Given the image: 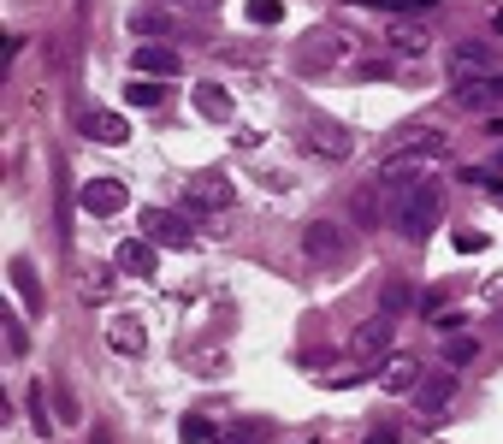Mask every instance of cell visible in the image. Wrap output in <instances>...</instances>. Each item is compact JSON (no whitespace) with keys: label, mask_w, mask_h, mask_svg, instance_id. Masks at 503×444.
I'll return each mask as SVG.
<instances>
[{"label":"cell","mask_w":503,"mask_h":444,"mask_svg":"<svg viewBox=\"0 0 503 444\" xmlns=\"http://www.w3.org/2000/svg\"><path fill=\"white\" fill-rule=\"evenodd\" d=\"M385 201H391L385 226L397 231L402 244H427L438 231V219H445V190L432 178H397V184H385Z\"/></svg>","instance_id":"cell-1"},{"label":"cell","mask_w":503,"mask_h":444,"mask_svg":"<svg viewBox=\"0 0 503 444\" xmlns=\"http://www.w3.org/2000/svg\"><path fill=\"white\" fill-rule=\"evenodd\" d=\"M356 54V42H349V30L338 24H320L308 30V36H296V72H331V66H344V59Z\"/></svg>","instance_id":"cell-2"},{"label":"cell","mask_w":503,"mask_h":444,"mask_svg":"<svg viewBox=\"0 0 503 444\" xmlns=\"http://www.w3.org/2000/svg\"><path fill=\"white\" fill-rule=\"evenodd\" d=\"M184 208L190 214H231V208H237V184H231L219 166H207V173L184 178Z\"/></svg>","instance_id":"cell-3"},{"label":"cell","mask_w":503,"mask_h":444,"mask_svg":"<svg viewBox=\"0 0 503 444\" xmlns=\"http://www.w3.org/2000/svg\"><path fill=\"white\" fill-rule=\"evenodd\" d=\"M302 255L314 261V267H344L349 255V237L338 219H314V226H302Z\"/></svg>","instance_id":"cell-4"},{"label":"cell","mask_w":503,"mask_h":444,"mask_svg":"<svg viewBox=\"0 0 503 444\" xmlns=\"http://www.w3.org/2000/svg\"><path fill=\"white\" fill-rule=\"evenodd\" d=\"M491 66H498V54H491L486 36H474V42H456V48L445 54V72H450V84H456V89H462V84H480Z\"/></svg>","instance_id":"cell-5"},{"label":"cell","mask_w":503,"mask_h":444,"mask_svg":"<svg viewBox=\"0 0 503 444\" xmlns=\"http://www.w3.org/2000/svg\"><path fill=\"white\" fill-rule=\"evenodd\" d=\"M143 237H154L160 249H196L190 214H172V208H143Z\"/></svg>","instance_id":"cell-6"},{"label":"cell","mask_w":503,"mask_h":444,"mask_svg":"<svg viewBox=\"0 0 503 444\" xmlns=\"http://www.w3.org/2000/svg\"><path fill=\"white\" fill-rule=\"evenodd\" d=\"M391 332H397V315H367L356 332H349V356H361V361H385L391 356Z\"/></svg>","instance_id":"cell-7"},{"label":"cell","mask_w":503,"mask_h":444,"mask_svg":"<svg viewBox=\"0 0 503 444\" xmlns=\"http://www.w3.org/2000/svg\"><path fill=\"white\" fill-rule=\"evenodd\" d=\"M445 148H450V137H445V130H438V125H402L397 137H391V143H385V160H391V155L438 160V155H445Z\"/></svg>","instance_id":"cell-8"},{"label":"cell","mask_w":503,"mask_h":444,"mask_svg":"<svg viewBox=\"0 0 503 444\" xmlns=\"http://www.w3.org/2000/svg\"><path fill=\"white\" fill-rule=\"evenodd\" d=\"M302 143L314 148L320 160H349L356 155V137H349L338 119H308V125H302Z\"/></svg>","instance_id":"cell-9"},{"label":"cell","mask_w":503,"mask_h":444,"mask_svg":"<svg viewBox=\"0 0 503 444\" xmlns=\"http://www.w3.org/2000/svg\"><path fill=\"white\" fill-rule=\"evenodd\" d=\"M154 237H125V244L113 249V267L119 272H130V279H154L160 272V255H154Z\"/></svg>","instance_id":"cell-10"},{"label":"cell","mask_w":503,"mask_h":444,"mask_svg":"<svg viewBox=\"0 0 503 444\" xmlns=\"http://www.w3.org/2000/svg\"><path fill=\"white\" fill-rule=\"evenodd\" d=\"M77 201H84V214H95V219H113L130 196H125V184H119V178H89V184H84V196H77Z\"/></svg>","instance_id":"cell-11"},{"label":"cell","mask_w":503,"mask_h":444,"mask_svg":"<svg viewBox=\"0 0 503 444\" xmlns=\"http://www.w3.org/2000/svg\"><path fill=\"white\" fill-rule=\"evenodd\" d=\"M77 130H84L89 143H107V148H119V143H130V125L119 113H107V107H89L84 119H77Z\"/></svg>","instance_id":"cell-12"},{"label":"cell","mask_w":503,"mask_h":444,"mask_svg":"<svg viewBox=\"0 0 503 444\" xmlns=\"http://www.w3.org/2000/svg\"><path fill=\"white\" fill-rule=\"evenodd\" d=\"M107 350H119V356H143V350H148L143 315H113V320H107Z\"/></svg>","instance_id":"cell-13"},{"label":"cell","mask_w":503,"mask_h":444,"mask_svg":"<svg viewBox=\"0 0 503 444\" xmlns=\"http://www.w3.org/2000/svg\"><path fill=\"white\" fill-rule=\"evenodd\" d=\"M374 379H379V391H415L420 386V361L415 356H385L374 368Z\"/></svg>","instance_id":"cell-14"},{"label":"cell","mask_w":503,"mask_h":444,"mask_svg":"<svg viewBox=\"0 0 503 444\" xmlns=\"http://www.w3.org/2000/svg\"><path fill=\"white\" fill-rule=\"evenodd\" d=\"M190 107H196L201 119H214V125H225V119L237 113L231 89H219V84H196V89H190Z\"/></svg>","instance_id":"cell-15"},{"label":"cell","mask_w":503,"mask_h":444,"mask_svg":"<svg viewBox=\"0 0 503 444\" xmlns=\"http://www.w3.org/2000/svg\"><path fill=\"white\" fill-rule=\"evenodd\" d=\"M415 397H420V415H438V409L456 397V373H420Z\"/></svg>","instance_id":"cell-16"},{"label":"cell","mask_w":503,"mask_h":444,"mask_svg":"<svg viewBox=\"0 0 503 444\" xmlns=\"http://www.w3.org/2000/svg\"><path fill=\"white\" fill-rule=\"evenodd\" d=\"M462 107H474V113H498L503 107V77H480V84H462L456 89Z\"/></svg>","instance_id":"cell-17"},{"label":"cell","mask_w":503,"mask_h":444,"mask_svg":"<svg viewBox=\"0 0 503 444\" xmlns=\"http://www.w3.org/2000/svg\"><path fill=\"white\" fill-rule=\"evenodd\" d=\"M130 66H137V77H172V72H178V54H172V48L143 42L137 54H130Z\"/></svg>","instance_id":"cell-18"},{"label":"cell","mask_w":503,"mask_h":444,"mask_svg":"<svg viewBox=\"0 0 503 444\" xmlns=\"http://www.w3.org/2000/svg\"><path fill=\"white\" fill-rule=\"evenodd\" d=\"M379 190H385V184H379ZM379 190H356V201H349V214H356L361 226H385L391 201H379Z\"/></svg>","instance_id":"cell-19"},{"label":"cell","mask_w":503,"mask_h":444,"mask_svg":"<svg viewBox=\"0 0 503 444\" xmlns=\"http://www.w3.org/2000/svg\"><path fill=\"white\" fill-rule=\"evenodd\" d=\"M13 285H18V297H24V308L30 315H36V308H42V285H36V267H30V261H13Z\"/></svg>","instance_id":"cell-20"},{"label":"cell","mask_w":503,"mask_h":444,"mask_svg":"<svg viewBox=\"0 0 503 444\" xmlns=\"http://www.w3.org/2000/svg\"><path fill=\"white\" fill-rule=\"evenodd\" d=\"M385 42L397 48V54H427V48H432V36H427L420 24H391V36H385Z\"/></svg>","instance_id":"cell-21"},{"label":"cell","mask_w":503,"mask_h":444,"mask_svg":"<svg viewBox=\"0 0 503 444\" xmlns=\"http://www.w3.org/2000/svg\"><path fill=\"white\" fill-rule=\"evenodd\" d=\"M125 101H130V107H160V101H166V84L137 77V84H125Z\"/></svg>","instance_id":"cell-22"},{"label":"cell","mask_w":503,"mask_h":444,"mask_svg":"<svg viewBox=\"0 0 503 444\" xmlns=\"http://www.w3.org/2000/svg\"><path fill=\"white\" fill-rule=\"evenodd\" d=\"M409 302H415V290H409V279H391V285L379 290V308H385V315H402Z\"/></svg>","instance_id":"cell-23"},{"label":"cell","mask_w":503,"mask_h":444,"mask_svg":"<svg viewBox=\"0 0 503 444\" xmlns=\"http://www.w3.org/2000/svg\"><path fill=\"white\" fill-rule=\"evenodd\" d=\"M249 24H260V30L285 24V0H249Z\"/></svg>","instance_id":"cell-24"},{"label":"cell","mask_w":503,"mask_h":444,"mask_svg":"<svg viewBox=\"0 0 503 444\" xmlns=\"http://www.w3.org/2000/svg\"><path fill=\"white\" fill-rule=\"evenodd\" d=\"M178 439H184V444L214 439V421H207V415H184V421H178Z\"/></svg>","instance_id":"cell-25"},{"label":"cell","mask_w":503,"mask_h":444,"mask_svg":"<svg viewBox=\"0 0 503 444\" xmlns=\"http://www.w3.org/2000/svg\"><path fill=\"white\" fill-rule=\"evenodd\" d=\"M6 350H13V356H24V350H30V332L18 326V315H13V308H6Z\"/></svg>","instance_id":"cell-26"},{"label":"cell","mask_w":503,"mask_h":444,"mask_svg":"<svg viewBox=\"0 0 503 444\" xmlns=\"http://www.w3.org/2000/svg\"><path fill=\"white\" fill-rule=\"evenodd\" d=\"M450 244H456L462 255H480V249H486L491 237H486V231H450Z\"/></svg>","instance_id":"cell-27"},{"label":"cell","mask_w":503,"mask_h":444,"mask_svg":"<svg viewBox=\"0 0 503 444\" xmlns=\"http://www.w3.org/2000/svg\"><path fill=\"white\" fill-rule=\"evenodd\" d=\"M438 308H445V290H420V315L438 320Z\"/></svg>","instance_id":"cell-28"},{"label":"cell","mask_w":503,"mask_h":444,"mask_svg":"<svg viewBox=\"0 0 503 444\" xmlns=\"http://www.w3.org/2000/svg\"><path fill=\"white\" fill-rule=\"evenodd\" d=\"M260 439H267V427H237L225 444H260Z\"/></svg>","instance_id":"cell-29"},{"label":"cell","mask_w":503,"mask_h":444,"mask_svg":"<svg viewBox=\"0 0 503 444\" xmlns=\"http://www.w3.org/2000/svg\"><path fill=\"white\" fill-rule=\"evenodd\" d=\"M367 444H402V427H374V432H367Z\"/></svg>","instance_id":"cell-30"},{"label":"cell","mask_w":503,"mask_h":444,"mask_svg":"<svg viewBox=\"0 0 503 444\" xmlns=\"http://www.w3.org/2000/svg\"><path fill=\"white\" fill-rule=\"evenodd\" d=\"M474 356V338H450V361H468Z\"/></svg>","instance_id":"cell-31"},{"label":"cell","mask_w":503,"mask_h":444,"mask_svg":"<svg viewBox=\"0 0 503 444\" xmlns=\"http://www.w3.org/2000/svg\"><path fill=\"white\" fill-rule=\"evenodd\" d=\"M498 30H503V6H498Z\"/></svg>","instance_id":"cell-32"}]
</instances>
